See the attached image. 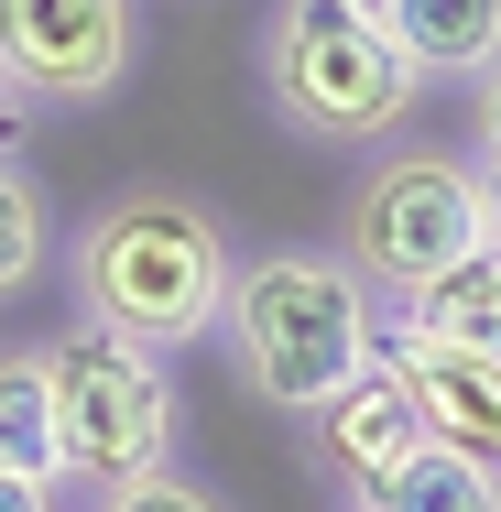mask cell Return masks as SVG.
<instances>
[{
    "mask_svg": "<svg viewBox=\"0 0 501 512\" xmlns=\"http://www.w3.org/2000/svg\"><path fill=\"white\" fill-rule=\"evenodd\" d=\"M382 22H393V44L414 55V77L436 88H469L480 66L501 55V0H382Z\"/></svg>",
    "mask_w": 501,
    "mask_h": 512,
    "instance_id": "cell-11",
    "label": "cell"
},
{
    "mask_svg": "<svg viewBox=\"0 0 501 512\" xmlns=\"http://www.w3.org/2000/svg\"><path fill=\"white\" fill-rule=\"evenodd\" d=\"M218 349L240 371V393L273 414H316L338 382H360L382 360V295L338 262V251H262L229 273V306H218Z\"/></svg>",
    "mask_w": 501,
    "mask_h": 512,
    "instance_id": "cell-2",
    "label": "cell"
},
{
    "mask_svg": "<svg viewBox=\"0 0 501 512\" xmlns=\"http://www.w3.org/2000/svg\"><path fill=\"white\" fill-rule=\"evenodd\" d=\"M305 436H316V469H327L338 491H360L371 469H393L403 447H425V414H414V393H403L393 360H371L360 382H338L327 404L305 414Z\"/></svg>",
    "mask_w": 501,
    "mask_h": 512,
    "instance_id": "cell-7",
    "label": "cell"
},
{
    "mask_svg": "<svg viewBox=\"0 0 501 512\" xmlns=\"http://www.w3.org/2000/svg\"><path fill=\"white\" fill-rule=\"evenodd\" d=\"M469 153H480V164H501V55L469 77Z\"/></svg>",
    "mask_w": 501,
    "mask_h": 512,
    "instance_id": "cell-15",
    "label": "cell"
},
{
    "mask_svg": "<svg viewBox=\"0 0 501 512\" xmlns=\"http://www.w3.org/2000/svg\"><path fill=\"white\" fill-rule=\"evenodd\" d=\"M0 469H44V480H55V393H44V349H0Z\"/></svg>",
    "mask_w": 501,
    "mask_h": 512,
    "instance_id": "cell-13",
    "label": "cell"
},
{
    "mask_svg": "<svg viewBox=\"0 0 501 512\" xmlns=\"http://www.w3.org/2000/svg\"><path fill=\"white\" fill-rule=\"evenodd\" d=\"M22 120H33V99H22L11 77H0V153H22Z\"/></svg>",
    "mask_w": 501,
    "mask_h": 512,
    "instance_id": "cell-17",
    "label": "cell"
},
{
    "mask_svg": "<svg viewBox=\"0 0 501 512\" xmlns=\"http://www.w3.org/2000/svg\"><path fill=\"white\" fill-rule=\"evenodd\" d=\"M382 338H436V349L501 360V240L458 251L447 273H425L414 295H393V306H382Z\"/></svg>",
    "mask_w": 501,
    "mask_h": 512,
    "instance_id": "cell-9",
    "label": "cell"
},
{
    "mask_svg": "<svg viewBox=\"0 0 501 512\" xmlns=\"http://www.w3.org/2000/svg\"><path fill=\"white\" fill-rule=\"evenodd\" d=\"M142 55L131 0H0V77L33 109H99L120 99Z\"/></svg>",
    "mask_w": 501,
    "mask_h": 512,
    "instance_id": "cell-6",
    "label": "cell"
},
{
    "mask_svg": "<svg viewBox=\"0 0 501 512\" xmlns=\"http://www.w3.org/2000/svg\"><path fill=\"white\" fill-rule=\"evenodd\" d=\"M262 99L316 153H371L414 120L425 77L393 44L382 0H273L262 11Z\"/></svg>",
    "mask_w": 501,
    "mask_h": 512,
    "instance_id": "cell-3",
    "label": "cell"
},
{
    "mask_svg": "<svg viewBox=\"0 0 501 512\" xmlns=\"http://www.w3.org/2000/svg\"><path fill=\"white\" fill-rule=\"evenodd\" d=\"M382 360L403 371V393H414L436 447H469L480 469H501V360L436 349V338H382Z\"/></svg>",
    "mask_w": 501,
    "mask_h": 512,
    "instance_id": "cell-8",
    "label": "cell"
},
{
    "mask_svg": "<svg viewBox=\"0 0 501 512\" xmlns=\"http://www.w3.org/2000/svg\"><path fill=\"white\" fill-rule=\"evenodd\" d=\"M480 218H491V240H501V164H480Z\"/></svg>",
    "mask_w": 501,
    "mask_h": 512,
    "instance_id": "cell-18",
    "label": "cell"
},
{
    "mask_svg": "<svg viewBox=\"0 0 501 512\" xmlns=\"http://www.w3.org/2000/svg\"><path fill=\"white\" fill-rule=\"evenodd\" d=\"M44 262H55V197H44V175L22 153H0V306L33 295Z\"/></svg>",
    "mask_w": 501,
    "mask_h": 512,
    "instance_id": "cell-12",
    "label": "cell"
},
{
    "mask_svg": "<svg viewBox=\"0 0 501 512\" xmlns=\"http://www.w3.org/2000/svg\"><path fill=\"white\" fill-rule=\"evenodd\" d=\"M99 512H218V491H197L175 458L164 469H142V480H120V491H99Z\"/></svg>",
    "mask_w": 501,
    "mask_h": 512,
    "instance_id": "cell-14",
    "label": "cell"
},
{
    "mask_svg": "<svg viewBox=\"0 0 501 512\" xmlns=\"http://www.w3.org/2000/svg\"><path fill=\"white\" fill-rule=\"evenodd\" d=\"M0 512H55V480L44 469H0Z\"/></svg>",
    "mask_w": 501,
    "mask_h": 512,
    "instance_id": "cell-16",
    "label": "cell"
},
{
    "mask_svg": "<svg viewBox=\"0 0 501 512\" xmlns=\"http://www.w3.org/2000/svg\"><path fill=\"white\" fill-rule=\"evenodd\" d=\"M44 393H55V480H88V491L164 469L186 436V393H175L164 349L88 327V316L66 338H44Z\"/></svg>",
    "mask_w": 501,
    "mask_h": 512,
    "instance_id": "cell-4",
    "label": "cell"
},
{
    "mask_svg": "<svg viewBox=\"0 0 501 512\" xmlns=\"http://www.w3.org/2000/svg\"><path fill=\"white\" fill-rule=\"evenodd\" d=\"M229 273H240V251H229L218 207L186 197V186H120L66 240V295H77V316L164 349V360L197 349V338H218Z\"/></svg>",
    "mask_w": 501,
    "mask_h": 512,
    "instance_id": "cell-1",
    "label": "cell"
},
{
    "mask_svg": "<svg viewBox=\"0 0 501 512\" xmlns=\"http://www.w3.org/2000/svg\"><path fill=\"white\" fill-rule=\"evenodd\" d=\"M349 512H501V469H480L469 447H403L393 469H371L360 491H338Z\"/></svg>",
    "mask_w": 501,
    "mask_h": 512,
    "instance_id": "cell-10",
    "label": "cell"
},
{
    "mask_svg": "<svg viewBox=\"0 0 501 512\" xmlns=\"http://www.w3.org/2000/svg\"><path fill=\"white\" fill-rule=\"evenodd\" d=\"M491 218H480V153H447V142H393L360 164V186L338 207V262L393 306L425 273H447L458 251H480Z\"/></svg>",
    "mask_w": 501,
    "mask_h": 512,
    "instance_id": "cell-5",
    "label": "cell"
}]
</instances>
